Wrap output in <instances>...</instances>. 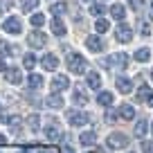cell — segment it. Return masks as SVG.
<instances>
[{"label":"cell","mask_w":153,"mask_h":153,"mask_svg":"<svg viewBox=\"0 0 153 153\" xmlns=\"http://www.w3.org/2000/svg\"><path fill=\"white\" fill-rule=\"evenodd\" d=\"M97 101H99L101 106H110L113 104V95H110L108 90H101L99 95H97Z\"/></svg>","instance_id":"obj_25"},{"label":"cell","mask_w":153,"mask_h":153,"mask_svg":"<svg viewBox=\"0 0 153 153\" xmlns=\"http://www.w3.org/2000/svg\"><path fill=\"white\" fill-rule=\"evenodd\" d=\"M41 65H43V70H48V72L56 70V68H59V59H56V54H45V56L41 59Z\"/></svg>","instance_id":"obj_11"},{"label":"cell","mask_w":153,"mask_h":153,"mask_svg":"<svg viewBox=\"0 0 153 153\" xmlns=\"http://www.w3.org/2000/svg\"><path fill=\"white\" fill-rule=\"evenodd\" d=\"M110 16H113L115 20H124V16H126V9H124V5H113L110 7Z\"/></svg>","instance_id":"obj_23"},{"label":"cell","mask_w":153,"mask_h":153,"mask_svg":"<svg viewBox=\"0 0 153 153\" xmlns=\"http://www.w3.org/2000/svg\"><path fill=\"white\" fill-rule=\"evenodd\" d=\"M146 131H149V122L144 120V117H142V120H137V124H135V137L142 140L144 135H146Z\"/></svg>","instance_id":"obj_22"},{"label":"cell","mask_w":153,"mask_h":153,"mask_svg":"<svg viewBox=\"0 0 153 153\" xmlns=\"http://www.w3.org/2000/svg\"><path fill=\"white\" fill-rule=\"evenodd\" d=\"M88 120H90V115L83 113V110H68V124L70 126H86Z\"/></svg>","instance_id":"obj_4"},{"label":"cell","mask_w":153,"mask_h":153,"mask_svg":"<svg viewBox=\"0 0 153 153\" xmlns=\"http://www.w3.org/2000/svg\"><path fill=\"white\" fill-rule=\"evenodd\" d=\"M106 11V7L101 5V2H95V5H90V14L97 16V18H101V14Z\"/></svg>","instance_id":"obj_33"},{"label":"cell","mask_w":153,"mask_h":153,"mask_svg":"<svg viewBox=\"0 0 153 153\" xmlns=\"http://www.w3.org/2000/svg\"><path fill=\"white\" fill-rule=\"evenodd\" d=\"M144 5H146L144 0H128V7H131V9H135V11H137V9H142Z\"/></svg>","instance_id":"obj_35"},{"label":"cell","mask_w":153,"mask_h":153,"mask_svg":"<svg viewBox=\"0 0 153 153\" xmlns=\"http://www.w3.org/2000/svg\"><path fill=\"white\" fill-rule=\"evenodd\" d=\"M108 27H110V23H108L106 18H97V23H95L97 34H104V32H108Z\"/></svg>","instance_id":"obj_29"},{"label":"cell","mask_w":153,"mask_h":153,"mask_svg":"<svg viewBox=\"0 0 153 153\" xmlns=\"http://www.w3.org/2000/svg\"><path fill=\"white\" fill-rule=\"evenodd\" d=\"M101 65L108 68V70H115V68H126V65H128V54H124V52L113 54V56L104 59V61H101Z\"/></svg>","instance_id":"obj_2"},{"label":"cell","mask_w":153,"mask_h":153,"mask_svg":"<svg viewBox=\"0 0 153 153\" xmlns=\"http://www.w3.org/2000/svg\"><path fill=\"white\" fill-rule=\"evenodd\" d=\"M38 153H52V151H50V149H41Z\"/></svg>","instance_id":"obj_42"},{"label":"cell","mask_w":153,"mask_h":153,"mask_svg":"<svg viewBox=\"0 0 153 153\" xmlns=\"http://www.w3.org/2000/svg\"><path fill=\"white\" fill-rule=\"evenodd\" d=\"M45 137H48L50 142H59V140H63L61 126H59L56 122H50V124H45Z\"/></svg>","instance_id":"obj_8"},{"label":"cell","mask_w":153,"mask_h":153,"mask_svg":"<svg viewBox=\"0 0 153 153\" xmlns=\"http://www.w3.org/2000/svg\"><path fill=\"white\" fill-rule=\"evenodd\" d=\"M151 79H153V70H151Z\"/></svg>","instance_id":"obj_47"},{"label":"cell","mask_w":153,"mask_h":153,"mask_svg":"<svg viewBox=\"0 0 153 153\" xmlns=\"http://www.w3.org/2000/svg\"><path fill=\"white\" fill-rule=\"evenodd\" d=\"M128 153H133V151H128Z\"/></svg>","instance_id":"obj_48"},{"label":"cell","mask_w":153,"mask_h":153,"mask_svg":"<svg viewBox=\"0 0 153 153\" xmlns=\"http://www.w3.org/2000/svg\"><path fill=\"white\" fill-rule=\"evenodd\" d=\"M2 29H5L7 34H11V36H18V34L23 32V23H20L18 16H9V18H5V23H2Z\"/></svg>","instance_id":"obj_5"},{"label":"cell","mask_w":153,"mask_h":153,"mask_svg":"<svg viewBox=\"0 0 153 153\" xmlns=\"http://www.w3.org/2000/svg\"><path fill=\"white\" fill-rule=\"evenodd\" d=\"M149 18L153 20V2H151V5H149Z\"/></svg>","instance_id":"obj_40"},{"label":"cell","mask_w":153,"mask_h":153,"mask_svg":"<svg viewBox=\"0 0 153 153\" xmlns=\"http://www.w3.org/2000/svg\"><path fill=\"white\" fill-rule=\"evenodd\" d=\"M18 153H27V151H18Z\"/></svg>","instance_id":"obj_46"},{"label":"cell","mask_w":153,"mask_h":153,"mask_svg":"<svg viewBox=\"0 0 153 153\" xmlns=\"http://www.w3.org/2000/svg\"><path fill=\"white\" fill-rule=\"evenodd\" d=\"M11 2H14V0H2L0 5H2V7H11Z\"/></svg>","instance_id":"obj_39"},{"label":"cell","mask_w":153,"mask_h":153,"mask_svg":"<svg viewBox=\"0 0 153 153\" xmlns=\"http://www.w3.org/2000/svg\"><path fill=\"white\" fill-rule=\"evenodd\" d=\"M65 32L68 29H65V25H63V20L59 18V16H54L52 18V34L54 36H65Z\"/></svg>","instance_id":"obj_16"},{"label":"cell","mask_w":153,"mask_h":153,"mask_svg":"<svg viewBox=\"0 0 153 153\" xmlns=\"http://www.w3.org/2000/svg\"><path fill=\"white\" fill-rule=\"evenodd\" d=\"M36 61H38V59L34 56V54H25V56H23V65L27 68V70H32V68L36 65Z\"/></svg>","instance_id":"obj_32"},{"label":"cell","mask_w":153,"mask_h":153,"mask_svg":"<svg viewBox=\"0 0 153 153\" xmlns=\"http://www.w3.org/2000/svg\"><path fill=\"white\" fill-rule=\"evenodd\" d=\"M151 133H153V122H151Z\"/></svg>","instance_id":"obj_45"},{"label":"cell","mask_w":153,"mask_h":153,"mask_svg":"<svg viewBox=\"0 0 153 153\" xmlns=\"http://www.w3.org/2000/svg\"><path fill=\"white\" fill-rule=\"evenodd\" d=\"M146 104H149V106H151V108H153V95H151V99H149Z\"/></svg>","instance_id":"obj_43"},{"label":"cell","mask_w":153,"mask_h":153,"mask_svg":"<svg viewBox=\"0 0 153 153\" xmlns=\"http://www.w3.org/2000/svg\"><path fill=\"white\" fill-rule=\"evenodd\" d=\"M27 126H29V131H32V133H36V131L41 128V117H38V115H29Z\"/></svg>","instance_id":"obj_27"},{"label":"cell","mask_w":153,"mask_h":153,"mask_svg":"<svg viewBox=\"0 0 153 153\" xmlns=\"http://www.w3.org/2000/svg\"><path fill=\"white\" fill-rule=\"evenodd\" d=\"M27 43H29V48H34V50L45 48V45H48V36H45L43 32L34 29V32H29V34H27Z\"/></svg>","instance_id":"obj_6"},{"label":"cell","mask_w":153,"mask_h":153,"mask_svg":"<svg viewBox=\"0 0 153 153\" xmlns=\"http://www.w3.org/2000/svg\"><path fill=\"white\" fill-rule=\"evenodd\" d=\"M72 101H74L76 106H86L88 97H86V92H83L81 88H74V92H72Z\"/></svg>","instance_id":"obj_20"},{"label":"cell","mask_w":153,"mask_h":153,"mask_svg":"<svg viewBox=\"0 0 153 153\" xmlns=\"http://www.w3.org/2000/svg\"><path fill=\"white\" fill-rule=\"evenodd\" d=\"M140 34H144V36H149V34H151V29H149L146 25H144V27H142V25H140Z\"/></svg>","instance_id":"obj_37"},{"label":"cell","mask_w":153,"mask_h":153,"mask_svg":"<svg viewBox=\"0 0 153 153\" xmlns=\"http://www.w3.org/2000/svg\"><path fill=\"white\" fill-rule=\"evenodd\" d=\"M117 115H120V120H124V122H131L135 117V108L131 104H122L120 108H117Z\"/></svg>","instance_id":"obj_12"},{"label":"cell","mask_w":153,"mask_h":153,"mask_svg":"<svg viewBox=\"0 0 153 153\" xmlns=\"http://www.w3.org/2000/svg\"><path fill=\"white\" fill-rule=\"evenodd\" d=\"M86 81H88V88H92V90H99V88H101V76H99V72H88Z\"/></svg>","instance_id":"obj_17"},{"label":"cell","mask_w":153,"mask_h":153,"mask_svg":"<svg viewBox=\"0 0 153 153\" xmlns=\"http://www.w3.org/2000/svg\"><path fill=\"white\" fill-rule=\"evenodd\" d=\"M86 153H99V151H86Z\"/></svg>","instance_id":"obj_44"},{"label":"cell","mask_w":153,"mask_h":153,"mask_svg":"<svg viewBox=\"0 0 153 153\" xmlns=\"http://www.w3.org/2000/svg\"><path fill=\"white\" fill-rule=\"evenodd\" d=\"M29 23L34 25V29H38L41 25L45 23V16H43V14H32V20H29Z\"/></svg>","instance_id":"obj_34"},{"label":"cell","mask_w":153,"mask_h":153,"mask_svg":"<svg viewBox=\"0 0 153 153\" xmlns=\"http://www.w3.org/2000/svg\"><path fill=\"white\" fill-rule=\"evenodd\" d=\"M151 95H153L151 88H149L146 83H142V86L137 88V97H135V99H137V101H149V99H151Z\"/></svg>","instance_id":"obj_21"},{"label":"cell","mask_w":153,"mask_h":153,"mask_svg":"<svg viewBox=\"0 0 153 153\" xmlns=\"http://www.w3.org/2000/svg\"><path fill=\"white\" fill-rule=\"evenodd\" d=\"M20 128H23V120L14 115V117L9 120V131H11V133H20Z\"/></svg>","instance_id":"obj_28"},{"label":"cell","mask_w":153,"mask_h":153,"mask_svg":"<svg viewBox=\"0 0 153 153\" xmlns=\"http://www.w3.org/2000/svg\"><path fill=\"white\" fill-rule=\"evenodd\" d=\"M27 83H29V88H32V90H38V88H43L45 79H43L41 74H29V76H27Z\"/></svg>","instance_id":"obj_19"},{"label":"cell","mask_w":153,"mask_h":153,"mask_svg":"<svg viewBox=\"0 0 153 153\" xmlns=\"http://www.w3.org/2000/svg\"><path fill=\"white\" fill-rule=\"evenodd\" d=\"M2 144H7V137H5V135H0V146H2Z\"/></svg>","instance_id":"obj_41"},{"label":"cell","mask_w":153,"mask_h":153,"mask_svg":"<svg viewBox=\"0 0 153 153\" xmlns=\"http://www.w3.org/2000/svg\"><path fill=\"white\" fill-rule=\"evenodd\" d=\"M149 56H151V52H149L146 48H140L137 52H135V61H140V63H144V61H149Z\"/></svg>","instance_id":"obj_30"},{"label":"cell","mask_w":153,"mask_h":153,"mask_svg":"<svg viewBox=\"0 0 153 153\" xmlns=\"http://www.w3.org/2000/svg\"><path fill=\"white\" fill-rule=\"evenodd\" d=\"M14 52H16V50L11 48L9 43H5V41H0V56H11Z\"/></svg>","instance_id":"obj_31"},{"label":"cell","mask_w":153,"mask_h":153,"mask_svg":"<svg viewBox=\"0 0 153 153\" xmlns=\"http://www.w3.org/2000/svg\"><path fill=\"white\" fill-rule=\"evenodd\" d=\"M5 79L9 83H14V86H18V83L23 81V74H20L18 68H7V70H5Z\"/></svg>","instance_id":"obj_13"},{"label":"cell","mask_w":153,"mask_h":153,"mask_svg":"<svg viewBox=\"0 0 153 153\" xmlns=\"http://www.w3.org/2000/svg\"><path fill=\"white\" fill-rule=\"evenodd\" d=\"M65 63H68V70H70L72 74H83V72L88 70V61L79 52H70Z\"/></svg>","instance_id":"obj_1"},{"label":"cell","mask_w":153,"mask_h":153,"mask_svg":"<svg viewBox=\"0 0 153 153\" xmlns=\"http://www.w3.org/2000/svg\"><path fill=\"white\" fill-rule=\"evenodd\" d=\"M106 146H108L110 151L124 149V146H128V137H126L124 133H110L108 137H106Z\"/></svg>","instance_id":"obj_3"},{"label":"cell","mask_w":153,"mask_h":153,"mask_svg":"<svg viewBox=\"0 0 153 153\" xmlns=\"http://www.w3.org/2000/svg\"><path fill=\"white\" fill-rule=\"evenodd\" d=\"M115 38H117V43H131V38H133V29H131V25H126V23L117 25V29H115Z\"/></svg>","instance_id":"obj_7"},{"label":"cell","mask_w":153,"mask_h":153,"mask_svg":"<svg viewBox=\"0 0 153 153\" xmlns=\"http://www.w3.org/2000/svg\"><path fill=\"white\" fill-rule=\"evenodd\" d=\"M50 11H52V16H59V18H61L68 11V2H54V5L50 7Z\"/></svg>","instance_id":"obj_24"},{"label":"cell","mask_w":153,"mask_h":153,"mask_svg":"<svg viewBox=\"0 0 153 153\" xmlns=\"http://www.w3.org/2000/svg\"><path fill=\"white\" fill-rule=\"evenodd\" d=\"M142 153H153V142H142Z\"/></svg>","instance_id":"obj_36"},{"label":"cell","mask_w":153,"mask_h":153,"mask_svg":"<svg viewBox=\"0 0 153 153\" xmlns=\"http://www.w3.org/2000/svg\"><path fill=\"white\" fill-rule=\"evenodd\" d=\"M45 106H48V108H54V110L63 108V97L59 95V92H52V95L45 99Z\"/></svg>","instance_id":"obj_15"},{"label":"cell","mask_w":153,"mask_h":153,"mask_svg":"<svg viewBox=\"0 0 153 153\" xmlns=\"http://www.w3.org/2000/svg\"><path fill=\"white\" fill-rule=\"evenodd\" d=\"M115 83H117V90L124 92V95H128V92L133 90V81H131L128 76H117V79H115Z\"/></svg>","instance_id":"obj_14"},{"label":"cell","mask_w":153,"mask_h":153,"mask_svg":"<svg viewBox=\"0 0 153 153\" xmlns=\"http://www.w3.org/2000/svg\"><path fill=\"white\" fill-rule=\"evenodd\" d=\"M61 153H74V149H72V146H70V144H65V146H63V149H61Z\"/></svg>","instance_id":"obj_38"},{"label":"cell","mask_w":153,"mask_h":153,"mask_svg":"<svg viewBox=\"0 0 153 153\" xmlns=\"http://www.w3.org/2000/svg\"><path fill=\"white\" fill-rule=\"evenodd\" d=\"M79 142H81L83 146H92V144L97 142V133H95V131H86V133H81Z\"/></svg>","instance_id":"obj_18"},{"label":"cell","mask_w":153,"mask_h":153,"mask_svg":"<svg viewBox=\"0 0 153 153\" xmlns=\"http://www.w3.org/2000/svg\"><path fill=\"white\" fill-rule=\"evenodd\" d=\"M86 48L90 50V52H104L106 43H104V38H101L99 34H92V36L86 38Z\"/></svg>","instance_id":"obj_9"},{"label":"cell","mask_w":153,"mask_h":153,"mask_svg":"<svg viewBox=\"0 0 153 153\" xmlns=\"http://www.w3.org/2000/svg\"><path fill=\"white\" fill-rule=\"evenodd\" d=\"M50 88H52V92H61V90H65V88H70V79H68L65 74H56L50 81Z\"/></svg>","instance_id":"obj_10"},{"label":"cell","mask_w":153,"mask_h":153,"mask_svg":"<svg viewBox=\"0 0 153 153\" xmlns=\"http://www.w3.org/2000/svg\"><path fill=\"white\" fill-rule=\"evenodd\" d=\"M38 7V0H20V9L25 11V14H29V11H34Z\"/></svg>","instance_id":"obj_26"}]
</instances>
